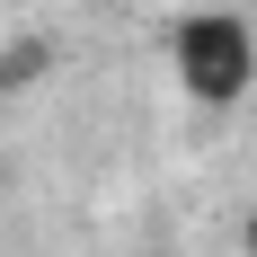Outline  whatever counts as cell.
Instances as JSON below:
<instances>
[{
  "instance_id": "2",
  "label": "cell",
  "mask_w": 257,
  "mask_h": 257,
  "mask_svg": "<svg viewBox=\"0 0 257 257\" xmlns=\"http://www.w3.org/2000/svg\"><path fill=\"white\" fill-rule=\"evenodd\" d=\"M239 248H248V257H257V213H248V239H239Z\"/></svg>"
},
{
  "instance_id": "1",
  "label": "cell",
  "mask_w": 257,
  "mask_h": 257,
  "mask_svg": "<svg viewBox=\"0 0 257 257\" xmlns=\"http://www.w3.org/2000/svg\"><path fill=\"white\" fill-rule=\"evenodd\" d=\"M169 71H178V89H186L195 106H239V98L257 89V36H248V18H231V9L178 18Z\"/></svg>"
}]
</instances>
